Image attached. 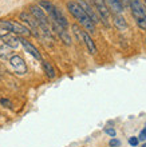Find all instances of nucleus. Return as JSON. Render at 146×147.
<instances>
[{"mask_svg": "<svg viewBox=\"0 0 146 147\" xmlns=\"http://www.w3.org/2000/svg\"><path fill=\"white\" fill-rule=\"evenodd\" d=\"M66 7H67V11L78 20V23L86 30V32H91V34L95 32V24L92 23L91 19L86 15L85 11L79 7V4H78L75 0H69V1L66 3Z\"/></svg>", "mask_w": 146, "mask_h": 147, "instance_id": "obj_1", "label": "nucleus"}, {"mask_svg": "<svg viewBox=\"0 0 146 147\" xmlns=\"http://www.w3.org/2000/svg\"><path fill=\"white\" fill-rule=\"evenodd\" d=\"M0 28H4L5 31L12 32L15 35L20 36V38H26V36H31V31L28 30L24 24L15 22V20H0Z\"/></svg>", "mask_w": 146, "mask_h": 147, "instance_id": "obj_2", "label": "nucleus"}, {"mask_svg": "<svg viewBox=\"0 0 146 147\" xmlns=\"http://www.w3.org/2000/svg\"><path fill=\"white\" fill-rule=\"evenodd\" d=\"M19 19L23 22V24L28 28V30H30L32 35H35V36H39V35H40V30H39L38 22L35 20V18L31 15L30 12H27V11L20 12Z\"/></svg>", "mask_w": 146, "mask_h": 147, "instance_id": "obj_3", "label": "nucleus"}, {"mask_svg": "<svg viewBox=\"0 0 146 147\" xmlns=\"http://www.w3.org/2000/svg\"><path fill=\"white\" fill-rule=\"evenodd\" d=\"M91 4H92V7L95 8L98 16H99V20L106 26V27H109L107 20L110 19V15H111V13H110V11H109L107 7H106L105 0H91Z\"/></svg>", "mask_w": 146, "mask_h": 147, "instance_id": "obj_4", "label": "nucleus"}, {"mask_svg": "<svg viewBox=\"0 0 146 147\" xmlns=\"http://www.w3.org/2000/svg\"><path fill=\"white\" fill-rule=\"evenodd\" d=\"M50 26H51V31L55 32L66 46H71V44H73V38H71V35H70V32L67 31V28L60 27V26L56 24L55 22H50Z\"/></svg>", "mask_w": 146, "mask_h": 147, "instance_id": "obj_5", "label": "nucleus"}, {"mask_svg": "<svg viewBox=\"0 0 146 147\" xmlns=\"http://www.w3.org/2000/svg\"><path fill=\"white\" fill-rule=\"evenodd\" d=\"M8 63H10V66L16 74H19V75H24V74H27V64L24 62V59L19 55H12L11 58L8 59Z\"/></svg>", "mask_w": 146, "mask_h": 147, "instance_id": "obj_6", "label": "nucleus"}, {"mask_svg": "<svg viewBox=\"0 0 146 147\" xmlns=\"http://www.w3.org/2000/svg\"><path fill=\"white\" fill-rule=\"evenodd\" d=\"M129 8L131 9L135 20L146 18V7L141 0H129Z\"/></svg>", "mask_w": 146, "mask_h": 147, "instance_id": "obj_7", "label": "nucleus"}, {"mask_svg": "<svg viewBox=\"0 0 146 147\" xmlns=\"http://www.w3.org/2000/svg\"><path fill=\"white\" fill-rule=\"evenodd\" d=\"M78 4H79V7L85 11V13L86 15L91 19V22L94 24H98L101 22L99 20V16H98V13H96V11H95V8L92 7V4H90L88 1H86V0H75Z\"/></svg>", "mask_w": 146, "mask_h": 147, "instance_id": "obj_8", "label": "nucleus"}, {"mask_svg": "<svg viewBox=\"0 0 146 147\" xmlns=\"http://www.w3.org/2000/svg\"><path fill=\"white\" fill-rule=\"evenodd\" d=\"M20 44L23 46V48L27 51L31 56H34V58L38 59V60H42V54H40L38 48H36L31 42H28L26 38H20Z\"/></svg>", "mask_w": 146, "mask_h": 147, "instance_id": "obj_9", "label": "nucleus"}, {"mask_svg": "<svg viewBox=\"0 0 146 147\" xmlns=\"http://www.w3.org/2000/svg\"><path fill=\"white\" fill-rule=\"evenodd\" d=\"M1 40L4 42L5 46H8L10 48H18L20 46V38L12 32H7L5 35L1 38Z\"/></svg>", "mask_w": 146, "mask_h": 147, "instance_id": "obj_10", "label": "nucleus"}, {"mask_svg": "<svg viewBox=\"0 0 146 147\" xmlns=\"http://www.w3.org/2000/svg\"><path fill=\"white\" fill-rule=\"evenodd\" d=\"M105 4L113 15H122V12L125 11L122 4L119 3V0H105Z\"/></svg>", "mask_w": 146, "mask_h": 147, "instance_id": "obj_11", "label": "nucleus"}, {"mask_svg": "<svg viewBox=\"0 0 146 147\" xmlns=\"http://www.w3.org/2000/svg\"><path fill=\"white\" fill-rule=\"evenodd\" d=\"M83 44L86 46L87 51L91 55H95L96 54V46H95V43H94V40L91 39L90 34H88V32H86V31L83 32Z\"/></svg>", "mask_w": 146, "mask_h": 147, "instance_id": "obj_12", "label": "nucleus"}, {"mask_svg": "<svg viewBox=\"0 0 146 147\" xmlns=\"http://www.w3.org/2000/svg\"><path fill=\"white\" fill-rule=\"evenodd\" d=\"M42 67H43V71L46 74V76L48 79H54L56 76V71H55L54 66L51 64L50 62H47V60H42Z\"/></svg>", "mask_w": 146, "mask_h": 147, "instance_id": "obj_13", "label": "nucleus"}, {"mask_svg": "<svg viewBox=\"0 0 146 147\" xmlns=\"http://www.w3.org/2000/svg\"><path fill=\"white\" fill-rule=\"evenodd\" d=\"M38 5L40 8H42L43 11L47 13V16H48V19H50L51 16H52V13H54V9H55V5L51 1H47V0H40L38 3Z\"/></svg>", "mask_w": 146, "mask_h": 147, "instance_id": "obj_14", "label": "nucleus"}, {"mask_svg": "<svg viewBox=\"0 0 146 147\" xmlns=\"http://www.w3.org/2000/svg\"><path fill=\"white\" fill-rule=\"evenodd\" d=\"M113 23L118 30H125L127 28V22L122 15H113Z\"/></svg>", "mask_w": 146, "mask_h": 147, "instance_id": "obj_15", "label": "nucleus"}, {"mask_svg": "<svg viewBox=\"0 0 146 147\" xmlns=\"http://www.w3.org/2000/svg\"><path fill=\"white\" fill-rule=\"evenodd\" d=\"M11 56H12V48H10L5 44L0 46V58L3 59V60H8Z\"/></svg>", "mask_w": 146, "mask_h": 147, "instance_id": "obj_16", "label": "nucleus"}, {"mask_svg": "<svg viewBox=\"0 0 146 147\" xmlns=\"http://www.w3.org/2000/svg\"><path fill=\"white\" fill-rule=\"evenodd\" d=\"M71 30H73V34L75 36H77L78 42L79 43H83V30H82L81 27H79V24H73L71 26Z\"/></svg>", "mask_w": 146, "mask_h": 147, "instance_id": "obj_17", "label": "nucleus"}, {"mask_svg": "<svg viewBox=\"0 0 146 147\" xmlns=\"http://www.w3.org/2000/svg\"><path fill=\"white\" fill-rule=\"evenodd\" d=\"M137 22V26H138L141 30H146V18H142V19L135 20Z\"/></svg>", "mask_w": 146, "mask_h": 147, "instance_id": "obj_18", "label": "nucleus"}, {"mask_svg": "<svg viewBox=\"0 0 146 147\" xmlns=\"http://www.w3.org/2000/svg\"><path fill=\"white\" fill-rule=\"evenodd\" d=\"M0 105L4 106V107H8V109H11V107H12L11 100H8V99H5V98H3V99H0Z\"/></svg>", "mask_w": 146, "mask_h": 147, "instance_id": "obj_19", "label": "nucleus"}, {"mask_svg": "<svg viewBox=\"0 0 146 147\" xmlns=\"http://www.w3.org/2000/svg\"><path fill=\"white\" fill-rule=\"evenodd\" d=\"M138 136H131V138H129V144H130V146H137V144H138Z\"/></svg>", "mask_w": 146, "mask_h": 147, "instance_id": "obj_20", "label": "nucleus"}, {"mask_svg": "<svg viewBox=\"0 0 146 147\" xmlns=\"http://www.w3.org/2000/svg\"><path fill=\"white\" fill-rule=\"evenodd\" d=\"M105 132H106L107 135H110L111 138H114V136H115V130H114L113 127H106V128H105Z\"/></svg>", "mask_w": 146, "mask_h": 147, "instance_id": "obj_21", "label": "nucleus"}, {"mask_svg": "<svg viewBox=\"0 0 146 147\" xmlns=\"http://www.w3.org/2000/svg\"><path fill=\"white\" fill-rule=\"evenodd\" d=\"M109 144H110L111 147H119L121 146V142H119L118 139H115V138H113V139L109 142Z\"/></svg>", "mask_w": 146, "mask_h": 147, "instance_id": "obj_22", "label": "nucleus"}, {"mask_svg": "<svg viewBox=\"0 0 146 147\" xmlns=\"http://www.w3.org/2000/svg\"><path fill=\"white\" fill-rule=\"evenodd\" d=\"M138 140H143V142L146 140V128H143L142 131L139 132V135H138Z\"/></svg>", "mask_w": 146, "mask_h": 147, "instance_id": "obj_23", "label": "nucleus"}, {"mask_svg": "<svg viewBox=\"0 0 146 147\" xmlns=\"http://www.w3.org/2000/svg\"><path fill=\"white\" fill-rule=\"evenodd\" d=\"M119 3L122 4L123 9H125V8H129V0H119Z\"/></svg>", "mask_w": 146, "mask_h": 147, "instance_id": "obj_24", "label": "nucleus"}, {"mask_svg": "<svg viewBox=\"0 0 146 147\" xmlns=\"http://www.w3.org/2000/svg\"><path fill=\"white\" fill-rule=\"evenodd\" d=\"M142 147H146V143H145V144H143V146H142Z\"/></svg>", "mask_w": 146, "mask_h": 147, "instance_id": "obj_25", "label": "nucleus"}, {"mask_svg": "<svg viewBox=\"0 0 146 147\" xmlns=\"http://www.w3.org/2000/svg\"><path fill=\"white\" fill-rule=\"evenodd\" d=\"M145 7H146V0H145Z\"/></svg>", "mask_w": 146, "mask_h": 147, "instance_id": "obj_26", "label": "nucleus"}, {"mask_svg": "<svg viewBox=\"0 0 146 147\" xmlns=\"http://www.w3.org/2000/svg\"><path fill=\"white\" fill-rule=\"evenodd\" d=\"M145 44H146V39H145Z\"/></svg>", "mask_w": 146, "mask_h": 147, "instance_id": "obj_27", "label": "nucleus"}]
</instances>
